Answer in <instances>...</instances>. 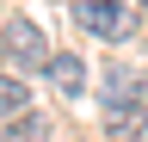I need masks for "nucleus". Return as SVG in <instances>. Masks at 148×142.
I'll return each mask as SVG.
<instances>
[{"mask_svg":"<svg viewBox=\"0 0 148 142\" xmlns=\"http://www.w3.org/2000/svg\"><path fill=\"white\" fill-rule=\"evenodd\" d=\"M0 142H49V117H37V111H18L6 123V136Z\"/></svg>","mask_w":148,"mask_h":142,"instance_id":"5","label":"nucleus"},{"mask_svg":"<svg viewBox=\"0 0 148 142\" xmlns=\"http://www.w3.org/2000/svg\"><path fill=\"white\" fill-rule=\"evenodd\" d=\"M18 111H25V80L0 74V117H18Z\"/></svg>","mask_w":148,"mask_h":142,"instance_id":"6","label":"nucleus"},{"mask_svg":"<svg viewBox=\"0 0 148 142\" xmlns=\"http://www.w3.org/2000/svg\"><path fill=\"white\" fill-rule=\"evenodd\" d=\"M111 142H148V111L142 105H117L111 111Z\"/></svg>","mask_w":148,"mask_h":142,"instance_id":"2","label":"nucleus"},{"mask_svg":"<svg viewBox=\"0 0 148 142\" xmlns=\"http://www.w3.org/2000/svg\"><path fill=\"white\" fill-rule=\"evenodd\" d=\"M136 93H142V74H136V68H111V74H105V105H111V111L130 105Z\"/></svg>","mask_w":148,"mask_h":142,"instance_id":"3","label":"nucleus"},{"mask_svg":"<svg viewBox=\"0 0 148 142\" xmlns=\"http://www.w3.org/2000/svg\"><path fill=\"white\" fill-rule=\"evenodd\" d=\"M136 6H142V12H148V0H136Z\"/></svg>","mask_w":148,"mask_h":142,"instance_id":"7","label":"nucleus"},{"mask_svg":"<svg viewBox=\"0 0 148 142\" xmlns=\"http://www.w3.org/2000/svg\"><path fill=\"white\" fill-rule=\"evenodd\" d=\"M43 68L56 74V86H62L68 99H74V93H80V86H86V62H80V56H49Z\"/></svg>","mask_w":148,"mask_h":142,"instance_id":"4","label":"nucleus"},{"mask_svg":"<svg viewBox=\"0 0 148 142\" xmlns=\"http://www.w3.org/2000/svg\"><path fill=\"white\" fill-rule=\"evenodd\" d=\"M0 43H6V56H12L18 68H25V74H31V68H43V62H49V43H43V31H37L31 19H12V25H6V37H0Z\"/></svg>","mask_w":148,"mask_h":142,"instance_id":"1","label":"nucleus"}]
</instances>
